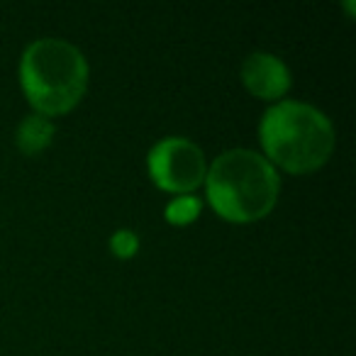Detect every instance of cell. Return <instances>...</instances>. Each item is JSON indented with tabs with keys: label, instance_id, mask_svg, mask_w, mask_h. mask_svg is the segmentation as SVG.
Here are the masks:
<instances>
[{
	"label": "cell",
	"instance_id": "277c9868",
	"mask_svg": "<svg viewBox=\"0 0 356 356\" xmlns=\"http://www.w3.org/2000/svg\"><path fill=\"white\" fill-rule=\"evenodd\" d=\"M147 166L154 184L176 195H191L205 184L208 173L203 149L184 137H168L154 144Z\"/></svg>",
	"mask_w": 356,
	"mask_h": 356
},
{
	"label": "cell",
	"instance_id": "7a4b0ae2",
	"mask_svg": "<svg viewBox=\"0 0 356 356\" xmlns=\"http://www.w3.org/2000/svg\"><path fill=\"white\" fill-rule=\"evenodd\" d=\"M259 139L266 161L296 176L322 168L334 152V127L330 118L296 100H281L266 110L259 124Z\"/></svg>",
	"mask_w": 356,
	"mask_h": 356
},
{
	"label": "cell",
	"instance_id": "5b68a950",
	"mask_svg": "<svg viewBox=\"0 0 356 356\" xmlns=\"http://www.w3.org/2000/svg\"><path fill=\"white\" fill-rule=\"evenodd\" d=\"M244 88L261 100H278L291 88V71L278 56L266 54V51H254L242 61L239 69Z\"/></svg>",
	"mask_w": 356,
	"mask_h": 356
},
{
	"label": "cell",
	"instance_id": "ba28073f",
	"mask_svg": "<svg viewBox=\"0 0 356 356\" xmlns=\"http://www.w3.org/2000/svg\"><path fill=\"white\" fill-rule=\"evenodd\" d=\"M139 249V237L132 229H118V232L110 237V252L118 259H132Z\"/></svg>",
	"mask_w": 356,
	"mask_h": 356
},
{
	"label": "cell",
	"instance_id": "8992f818",
	"mask_svg": "<svg viewBox=\"0 0 356 356\" xmlns=\"http://www.w3.org/2000/svg\"><path fill=\"white\" fill-rule=\"evenodd\" d=\"M54 122L44 115H27L20 124H17L15 142L25 156H37L40 152H44L51 142H54Z\"/></svg>",
	"mask_w": 356,
	"mask_h": 356
},
{
	"label": "cell",
	"instance_id": "3957f363",
	"mask_svg": "<svg viewBox=\"0 0 356 356\" xmlns=\"http://www.w3.org/2000/svg\"><path fill=\"white\" fill-rule=\"evenodd\" d=\"M20 83L37 115H66L86 95L88 61L64 40H37L22 54Z\"/></svg>",
	"mask_w": 356,
	"mask_h": 356
},
{
	"label": "cell",
	"instance_id": "52a82bcc",
	"mask_svg": "<svg viewBox=\"0 0 356 356\" xmlns=\"http://www.w3.org/2000/svg\"><path fill=\"white\" fill-rule=\"evenodd\" d=\"M200 215V200L195 195H176L171 203L166 205V218L168 225H176V227H186V225L195 222Z\"/></svg>",
	"mask_w": 356,
	"mask_h": 356
},
{
	"label": "cell",
	"instance_id": "6da1fadb",
	"mask_svg": "<svg viewBox=\"0 0 356 356\" xmlns=\"http://www.w3.org/2000/svg\"><path fill=\"white\" fill-rule=\"evenodd\" d=\"M205 191L220 218L247 225L264 220L276 208L281 181L264 154L252 149H229L210 163Z\"/></svg>",
	"mask_w": 356,
	"mask_h": 356
}]
</instances>
